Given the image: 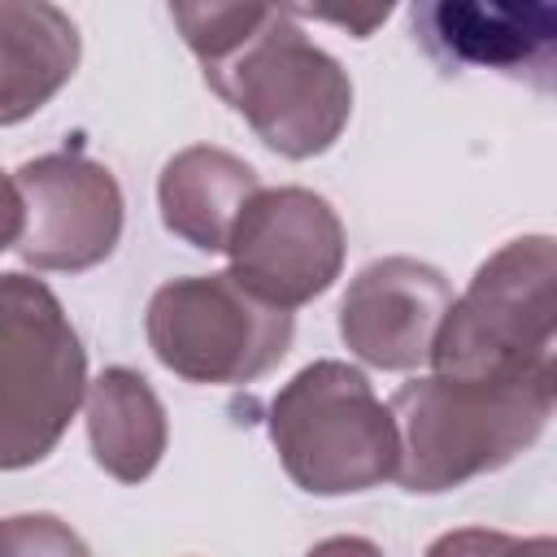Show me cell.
I'll return each instance as SVG.
<instances>
[{
  "label": "cell",
  "instance_id": "6da1fadb",
  "mask_svg": "<svg viewBox=\"0 0 557 557\" xmlns=\"http://www.w3.org/2000/svg\"><path fill=\"white\" fill-rule=\"evenodd\" d=\"M183 44L265 148L287 161L322 157L352 117L348 70L318 48L287 4H170Z\"/></svg>",
  "mask_w": 557,
  "mask_h": 557
},
{
  "label": "cell",
  "instance_id": "7a4b0ae2",
  "mask_svg": "<svg viewBox=\"0 0 557 557\" xmlns=\"http://www.w3.org/2000/svg\"><path fill=\"white\" fill-rule=\"evenodd\" d=\"M553 366L513 379L422 374L396 387L387 413L400 440L396 483L405 492H448L509 466L553 418Z\"/></svg>",
  "mask_w": 557,
  "mask_h": 557
},
{
  "label": "cell",
  "instance_id": "3957f363",
  "mask_svg": "<svg viewBox=\"0 0 557 557\" xmlns=\"http://www.w3.org/2000/svg\"><path fill=\"white\" fill-rule=\"evenodd\" d=\"M270 440L309 496H352L396 479L400 440L370 379L335 357L296 370L270 400Z\"/></svg>",
  "mask_w": 557,
  "mask_h": 557
},
{
  "label": "cell",
  "instance_id": "277c9868",
  "mask_svg": "<svg viewBox=\"0 0 557 557\" xmlns=\"http://www.w3.org/2000/svg\"><path fill=\"white\" fill-rule=\"evenodd\" d=\"M87 396V348L57 292L26 274H0V470L44 461Z\"/></svg>",
  "mask_w": 557,
  "mask_h": 557
},
{
  "label": "cell",
  "instance_id": "5b68a950",
  "mask_svg": "<svg viewBox=\"0 0 557 557\" xmlns=\"http://www.w3.org/2000/svg\"><path fill=\"white\" fill-rule=\"evenodd\" d=\"M557 331V244L522 235L500 244L448 305L431 366L457 379H513L553 366Z\"/></svg>",
  "mask_w": 557,
  "mask_h": 557
},
{
  "label": "cell",
  "instance_id": "8992f818",
  "mask_svg": "<svg viewBox=\"0 0 557 557\" xmlns=\"http://www.w3.org/2000/svg\"><path fill=\"white\" fill-rule=\"evenodd\" d=\"M144 331L152 357L170 374L205 387H235L270 374L287 357L296 318L257 300L231 270H218L161 283L148 300Z\"/></svg>",
  "mask_w": 557,
  "mask_h": 557
},
{
  "label": "cell",
  "instance_id": "52a82bcc",
  "mask_svg": "<svg viewBox=\"0 0 557 557\" xmlns=\"http://www.w3.org/2000/svg\"><path fill=\"white\" fill-rule=\"evenodd\" d=\"M344 248L339 213L309 187H261L226 239L235 283L287 313L339 278Z\"/></svg>",
  "mask_w": 557,
  "mask_h": 557
},
{
  "label": "cell",
  "instance_id": "ba28073f",
  "mask_svg": "<svg viewBox=\"0 0 557 557\" xmlns=\"http://www.w3.org/2000/svg\"><path fill=\"white\" fill-rule=\"evenodd\" d=\"M13 187L22 196L17 257L26 265L78 274L113 257L126 205L109 165L78 148H61L26 161Z\"/></svg>",
  "mask_w": 557,
  "mask_h": 557
},
{
  "label": "cell",
  "instance_id": "9c48e42d",
  "mask_svg": "<svg viewBox=\"0 0 557 557\" xmlns=\"http://www.w3.org/2000/svg\"><path fill=\"white\" fill-rule=\"evenodd\" d=\"M453 305L448 278L418 257L370 261L339 300V335L374 370H418Z\"/></svg>",
  "mask_w": 557,
  "mask_h": 557
},
{
  "label": "cell",
  "instance_id": "30bf717a",
  "mask_svg": "<svg viewBox=\"0 0 557 557\" xmlns=\"http://www.w3.org/2000/svg\"><path fill=\"white\" fill-rule=\"evenodd\" d=\"M418 44L444 65L496 70L505 78L553 91L557 78V9L500 0H431L413 4Z\"/></svg>",
  "mask_w": 557,
  "mask_h": 557
},
{
  "label": "cell",
  "instance_id": "8fae6325",
  "mask_svg": "<svg viewBox=\"0 0 557 557\" xmlns=\"http://www.w3.org/2000/svg\"><path fill=\"white\" fill-rule=\"evenodd\" d=\"M261 191V174L213 144H191L161 165L157 205L170 235L200 252H226L244 205Z\"/></svg>",
  "mask_w": 557,
  "mask_h": 557
},
{
  "label": "cell",
  "instance_id": "7c38bea8",
  "mask_svg": "<svg viewBox=\"0 0 557 557\" xmlns=\"http://www.w3.org/2000/svg\"><path fill=\"white\" fill-rule=\"evenodd\" d=\"M83 39L48 0H0V126L39 113L78 70Z\"/></svg>",
  "mask_w": 557,
  "mask_h": 557
},
{
  "label": "cell",
  "instance_id": "4fadbf2b",
  "mask_svg": "<svg viewBox=\"0 0 557 557\" xmlns=\"http://www.w3.org/2000/svg\"><path fill=\"white\" fill-rule=\"evenodd\" d=\"M87 440L91 457L117 483H144L170 444L165 405L139 370L109 366L87 383Z\"/></svg>",
  "mask_w": 557,
  "mask_h": 557
},
{
  "label": "cell",
  "instance_id": "5bb4252c",
  "mask_svg": "<svg viewBox=\"0 0 557 557\" xmlns=\"http://www.w3.org/2000/svg\"><path fill=\"white\" fill-rule=\"evenodd\" d=\"M0 557H91V548L57 513H13L0 518Z\"/></svg>",
  "mask_w": 557,
  "mask_h": 557
},
{
  "label": "cell",
  "instance_id": "9a60e30c",
  "mask_svg": "<svg viewBox=\"0 0 557 557\" xmlns=\"http://www.w3.org/2000/svg\"><path fill=\"white\" fill-rule=\"evenodd\" d=\"M513 544H518V535H509V531L461 527V531L440 535V540L426 548V557H513Z\"/></svg>",
  "mask_w": 557,
  "mask_h": 557
},
{
  "label": "cell",
  "instance_id": "2e32d148",
  "mask_svg": "<svg viewBox=\"0 0 557 557\" xmlns=\"http://www.w3.org/2000/svg\"><path fill=\"white\" fill-rule=\"evenodd\" d=\"M17 239H22V196H17L13 178L0 170V252L17 248Z\"/></svg>",
  "mask_w": 557,
  "mask_h": 557
},
{
  "label": "cell",
  "instance_id": "e0dca14e",
  "mask_svg": "<svg viewBox=\"0 0 557 557\" xmlns=\"http://www.w3.org/2000/svg\"><path fill=\"white\" fill-rule=\"evenodd\" d=\"M305 557H383V548L366 535H331V540L313 544Z\"/></svg>",
  "mask_w": 557,
  "mask_h": 557
},
{
  "label": "cell",
  "instance_id": "ac0fdd59",
  "mask_svg": "<svg viewBox=\"0 0 557 557\" xmlns=\"http://www.w3.org/2000/svg\"><path fill=\"white\" fill-rule=\"evenodd\" d=\"M513 557H557V544H553V535H531V540L513 544Z\"/></svg>",
  "mask_w": 557,
  "mask_h": 557
}]
</instances>
